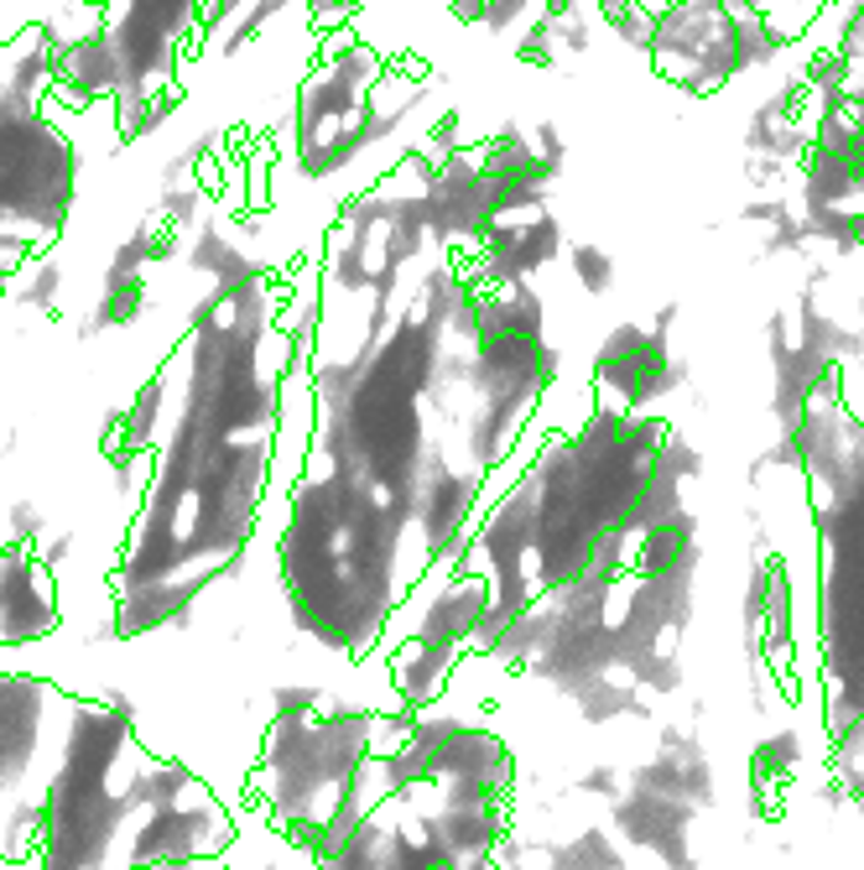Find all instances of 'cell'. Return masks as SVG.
<instances>
[{
    "instance_id": "1",
    "label": "cell",
    "mask_w": 864,
    "mask_h": 870,
    "mask_svg": "<svg viewBox=\"0 0 864 870\" xmlns=\"http://www.w3.org/2000/svg\"><path fill=\"white\" fill-rule=\"evenodd\" d=\"M386 63L391 58L354 26L318 37V52L292 89V162L307 183H328L360 157H370V89L380 84Z\"/></svg>"
},
{
    "instance_id": "2",
    "label": "cell",
    "mask_w": 864,
    "mask_h": 870,
    "mask_svg": "<svg viewBox=\"0 0 864 870\" xmlns=\"http://www.w3.org/2000/svg\"><path fill=\"white\" fill-rule=\"evenodd\" d=\"M588 386L605 412H652L687 386V360L672 354V339L652 324H620L599 339Z\"/></svg>"
},
{
    "instance_id": "3",
    "label": "cell",
    "mask_w": 864,
    "mask_h": 870,
    "mask_svg": "<svg viewBox=\"0 0 864 870\" xmlns=\"http://www.w3.org/2000/svg\"><path fill=\"white\" fill-rule=\"evenodd\" d=\"M562 251H568L562 219L541 204V209L495 219L485 245H479V256L468 261V271H474L479 287H521V282H537Z\"/></svg>"
},
{
    "instance_id": "4",
    "label": "cell",
    "mask_w": 864,
    "mask_h": 870,
    "mask_svg": "<svg viewBox=\"0 0 864 870\" xmlns=\"http://www.w3.org/2000/svg\"><path fill=\"white\" fill-rule=\"evenodd\" d=\"M802 73H781V84L766 89V95L750 105L745 116V131H740V146L745 157H776L787 167H802L807 157V125H802Z\"/></svg>"
},
{
    "instance_id": "5",
    "label": "cell",
    "mask_w": 864,
    "mask_h": 870,
    "mask_svg": "<svg viewBox=\"0 0 864 870\" xmlns=\"http://www.w3.org/2000/svg\"><path fill=\"white\" fill-rule=\"evenodd\" d=\"M807 43L833 48L843 63H864V0H839V5H828Z\"/></svg>"
},
{
    "instance_id": "6",
    "label": "cell",
    "mask_w": 864,
    "mask_h": 870,
    "mask_svg": "<svg viewBox=\"0 0 864 870\" xmlns=\"http://www.w3.org/2000/svg\"><path fill=\"white\" fill-rule=\"evenodd\" d=\"M562 256H568V277L584 287L588 298L614 292V282H620V261H614L609 245H599V240H573Z\"/></svg>"
},
{
    "instance_id": "7",
    "label": "cell",
    "mask_w": 864,
    "mask_h": 870,
    "mask_svg": "<svg viewBox=\"0 0 864 870\" xmlns=\"http://www.w3.org/2000/svg\"><path fill=\"white\" fill-rule=\"evenodd\" d=\"M515 63L532 73H558L562 63H568V52H562V43H558V26L547 22V16H537V22L515 37Z\"/></svg>"
},
{
    "instance_id": "8",
    "label": "cell",
    "mask_w": 864,
    "mask_h": 870,
    "mask_svg": "<svg viewBox=\"0 0 864 870\" xmlns=\"http://www.w3.org/2000/svg\"><path fill=\"white\" fill-rule=\"evenodd\" d=\"M609 37L620 43L625 52H641V58H652L656 48V26H661V16H656L652 5H631V11H620V16H609Z\"/></svg>"
},
{
    "instance_id": "9",
    "label": "cell",
    "mask_w": 864,
    "mask_h": 870,
    "mask_svg": "<svg viewBox=\"0 0 864 870\" xmlns=\"http://www.w3.org/2000/svg\"><path fill=\"white\" fill-rule=\"evenodd\" d=\"M537 16H541V0H490L485 32H490V37H521Z\"/></svg>"
},
{
    "instance_id": "10",
    "label": "cell",
    "mask_w": 864,
    "mask_h": 870,
    "mask_svg": "<svg viewBox=\"0 0 864 870\" xmlns=\"http://www.w3.org/2000/svg\"><path fill=\"white\" fill-rule=\"evenodd\" d=\"M526 136H532V146H537L541 162H552V167L568 162V136H562V125L552 116H537L532 125H526Z\"/></svg>"
},
{
    "instance_id": "11",
    "label": "cell",
    "mask_w": 864,
    "mask_h": 870,
    "mask_svg": "<svg viewBox=\"0 0 864 870\" xmlns=\"http://www.w3.org/2000/svg\"><path fill=\"white\" fill-rule=\"evenodd\" d=\"M443 5L459 26H485V11H490V0H443Z\"/></svg>"
}]
</instances>
